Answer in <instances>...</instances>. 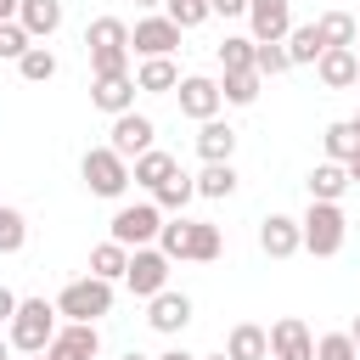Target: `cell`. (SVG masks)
Returning <instances> with one entry per match:
<instances>
[{"mask_svg": "<svg viewBox=\"0 0 360 360\" xmlns=\"http://www.w3.org/2000/svg\"><path fill=\"white\" fill-rule=\"evenodd\" d=\"M158 253H163L169 264H174V259H191V264H214V259H219V225L174 214V219H163V231H158Z\"/></svg>", "mask_w": 360, "mask_h": 360, "instance_id": "obj_1", "label": "cell"}, {"mask_svg": "<svg viewBox=\"0 0 360 360\" xmlns=\"http://www.w3.org/2000/svg\"><path fill=\"white\" fill-rule=\"evenodd\" d=\"M84 51H90V73H129V22L124 17H96L84 28Z\"/></svg>", "mask_w": 360, "mask_h": 360, "instance_id": "obj_2", "label": "cell"}, {"mask_svg": "<svg viewBox=\"0 0 360 360\" xmlns=\"http://www.w3.org/2000/svg\"><path fill=\"white\" fill-rule=\"evenodd\" d=\"M56 304H45V298H17V315L6 321V338H11V349L17 354H45V343L56 338Z\"/></svg>", "mask_w": 360, "mask_h": 360, "instance_id": "obj_3", "label": "cell"}, {"mask_svg": "<svg viewBox=\"0 0 360 360\" xmlns=\"http://www.w3.org/2000/svg\"><path fill=\"white\" fill-rule=\"evenodd\" d=\"M298 236H304V253L332 259V253L343 248V236H349V219H343L338 202H309L304 219H298Z\"/></svg>", "mask_w": 360, "mask_h": 360, "instance_id": "obj_4", "label": "cell"}, {"mask_svg": "<svg viewBox=\"0 0 360 360\" xmlns=\"http://www.w3.org/2000/svg\"><path fill=\"white\" fill-rule=\"evenodd\" d=\"M56 315H68V321H101V315H112V281H101V276H79V281H68L62 287V298H56Z\"/></svg>", "mask_w": 360, "mask_h": 360, "instance_id": "obj_5", "label": "cell"}, {"mask_svg": "<svg viewBox=\"0 0 360 360\" xmlns=\"http://www.w3.org/2000/svg\"><path fill=\"white\" fill-rule=\"evenodd\" d=\"M112 236L107 242H118V248H152L158 242V231H163V214H158V202H129V208H118L112 214V225H107Z\"/></svg>", "mask_w": 360, "mask_h": 360, "instance_id": "obj_6", "label": "cell"}, {"mask_svg": "<svg viewBox=\"0 0 360 360\" xmlns=\"http://www.w3.org/2000/svg\"><path fill=\"white\" fill-rule=\"evenodd\" d=\"M79 174H84V186H90L96 197H124V186H129V163H124L112 146H90L84 163H79Z\"/></svg>", "mask_w": 360, "mask_h": 360, "instance_id": "obj_7", "label": "cell"}, {"mask_svg": "<svg viewBox=\"0 0 360 360\" xmlns=\"http://www.w3.org/2000/svg\"><path fill=\"white\" fill-rule=\"evenodd\" d=\"M180 51V28L163 17V11H152V17H141L135 28H129V56H174Z\"/></svg>", "mask_w": 360, "mask_h": 360, "instance_id": "obj_8", "label": "cell"}, {"mask_svg": "<svg viewBox=\"0 0 360 360\" xmlns=\"http://www.w3.org/2000/svg\"><path fill=\"white\" fill-rule=\"evenodd\" d=\"M174 96H180V112H186V118H197V124L219 118V107H225L219 79H208V73H186V79L174 84Z\"/></svg>", "mask_w": 360, "mask_h": 360, "instance_id": "obj_9", "label": "cell"}, {"mask_svg": "<svg viewBox=\"0 0 360 360\" xmlns=\"http://www.w3.org/2000/svg\"><path fill=\"white\" fill-rule=\"evenodd\" d=\"M107 135H112V141H107V146H112V152H118V158H124V163H135V158H141V152H152V141H158V124H152V118H146V112H118V118H112V129H107Z\"/></svg>", "mask_w": 360, "mask_h": 360, "instance_id": "obj_10", "label": "cell"}, {"mask_svg": "<svg viewBox=\"0 0 360 360\" xmlns=\"http://www.w3.org/2000/svg\"><path fill=\"white\" fill-rule=\"evenodd\" d=\"M101 354V332L90 321H62L56 338L45 343V360H96Z\"/></svg>", "mask_w": 360, "mask_h": 360, "instance_id": "obj_11", "label": "cell"}, {"mask_svg": "<svg viewBox=\"0 0 360 360\" xmlns=\"http://www.w3.org/2000/svg\"><path fill=\"white\" fill-rule=\"evenodd\" d=\"M124 281H129V292H135V298H158V292L169 287V259H163L158 248H135V253H129Z\"/></svg>", "mask_w": 360, "mask_h": 360, "instance_id": "obj_12", "label": "cell"}, {"mask_svg": "<svg viewBox=\"0 0 360 360\" xmlns=\"http://www.w3.org/2000/svg\"><path fill=\"white\" fill-rule=\"evenodd\" d=\"M248 39L253 45H270V39H287L292 34V0H248Z\"/></svg>", "mask_w": 360, "mask_h": 360, "instance_id": "obj_13", "label": "cell"}, {"mask_svg": "<svg viewBox=\"0 0 360 360\" xmlns=\"http://www.w3.org/2000/svg\"><path fill=\"white\" fill-rule=\"evenodd\" d=\"M186 321H191V298H186V292L163 287L158 298H146V326H152V332L174 338V332H186Z\"/></svg>", "mask_w": 360, "mask_h": 360, "instance_id": "obj_14", "label": "cell"}, {"mask_svg": "<svg viewBox=\"0 0 360 360\" xmlns=\"http://www.w3.org/2000/svg\"><path fill=\"white\" fill-rule=\"evenodd\" d=\"M270 360H315V338L298 315H281L270 326Z\"/></svg>", "mask_w": 360, "mask_h": 360, "instance_id": "obj_15", "label": "cell"}, {"mask_svg": "<svg viewBox=\"0 0 360 360\" xmlns=\"http://www.w3.org/2000/svg\"><path fill=\"white\" fill-rule=\"evenodd\" d=\"M259 248H264L270 259H292V253H304L298 219H292V214H264V219H259Z\"/></svg>", "mask_w": 360, "mask_h": 360, "instance_id": "obj_16", "label": "cell"}, {"mask_svg": "<svg viewBox=\"0 0 360 360\" xmlns=\"http://www.w3.org/2000/svg\"><path fill=\"white\" fill-rule=\"evenodd\" d=\"M90 107L101 112H135V73H107V79H90Z\"/></svg>", "mask_w": 360, "mask_h": 360, "instance_id": "obj_17", "label": "cell"}, {"mask_svg": "<svg viewBox=\"0 0 360 360\" xmlns=\"http://www.w3.org/2000/svg\"><path fill=\"white\" fill-rule=\"evenodd\" d=\"M315 73H321V84H326V90H349V84L360 79V56H354L349 45H332V51H321Z\"/></svg>", "mask_w": 360, "mask_h": 360, "instance_id": "obj_18", "label": "cell"}, {"mask_svg": "<svg viewBox=\"0 0 360 360\" xmlns=\"http://www.w3.org/2000/svg\"><path fill=\"white\" fill-rule=\"evenodd\" d=\"M17 22H22L28 39H51L62 28V0H22L17 6Z\"/></svg>", "mask_w": 360, "mask_h": 360, "instance_id": "obj_19", "label": "cell"}, {"mask_svg": "<svg viewBox=\"0 0 360 360\" xmlns=\"http://www.w3.org/2000/svg\"><path fill=\"white\" fill-rule=\"evenodd\" d=\"M197 152H202V163H231V152H236V129H231L225 118L197 124Z\"/></svg>", "mask_w": 360, "mask_h": 360, "instance_id": "obj_20", "label": "cell"}, {"mask_svg": "<svg viewBox=\"0 0 360 360\" xmlns=\"http://www.w3.org/2000/svg\"><path fill=\"white\" fill-rule=\"evenodd\" d=\"M225 360H270V332L253 326V321L231 326V338H225Z\"/></svg>", "mask_w": 360, "mask_h": 360, "instance_id": "obj_21", "label": "cell"}, {"mask_svg": "<svg viewBox=\"0 0 360 360\" xmlns=\"http://www.w3.org/2000/svg\"><path fill=\"white\" fill-rule=\"evenodd\" d=\"M174 84H180L174 56H146V62L135 68V90H146V96H169Z\"/></svg>", "mask_w": 360, "mask_h": 360, "instance_id": "obj_22", "label": "cell"}, {"mask_svg": "<svg viewBox=\"0 0 360 360\" xmlns=\"http://www.w3.org/2000/svg\"><path fill=\"white\" fill-rule=\"evenodd\" d=\"M174 174H180V163H174L169 152H158V146H152V152H141V158H135V169H129V180H135V186H146V191H158V186H163V180H174Z\"/></svg>", "mask_w": 360, "mask_h": 360, "instance_id": "obj_23", "label": "cell"}, {"mask_svg": "<svg viewBox=\"0 0 360 360\" xmlns=\"http://www.w3.org/2000/svg\"><path fill=\"white\" fill-rule=\"evenodd\" d=\"M304 186H309V202H338L349 191V169L343 163H315Z\"/></svg>", "mask_w": 360, "mask_h": 360, "instance_id": "obj_24", "label": "cell"}, {"mask_svg": "<svg viewBox=\"0 0 360 360\" xmlns=\"http://www.w3.org/2000/svg\"><path fill=\"white\" fill-rule=\"evenodd\" d=\"M281 45H287V62H292V68H298V62H321V51H326L315 22H292V34H287Z\"/></svg>", "mask_w": 360, "mask_h": 360, "instance_id": "obj_25", "label": "cell"}, {"mask_svg": "<svg viewBox=\"0 0 360 360\" xmlns=\"http://www.w3.org/2000/svg\"><path fill=\"white\" fill-rule=\"evenodd\" d=\"M124 270H129V248H118V242H96V248H90V276L124 281Z\"/></svg>", "mask_w": 360, "mask_h": 360, "instance_id": "obj_26", "label": "cell"}, {"mask_svg": "<svg viewBox=\"0 0 360 360\" xmlns=\"http://www.w3.org/2000/svg\"><path fill=\"white\" fill-rule=\"evenodd\" d=\"M360 158V135H354V124L349 118H338V124H326V163H354Z\"/></svg>", "mask_w": 360, "mask_h": 360, "instance_id": "obj_27", "label": "cell"}, {"mask_svg": "<svg viewBox=\"0 0 360 360\" xmlns=\"http://www.w3.org/2000/svg\"><path fill=\"white\" fill-rule=\"evenodd\" d=\"M191 186H197V197L219 202V197H231V191H236V169H231V163H202V174H197Z\"/></svg>", "mask_w": 360, "mask_h": 360, "instance_id": "obj_28", "label": "cell"}, {"mask_svg": "<svg viewBox=\"0 0 360 360\" xmlns=\"http://www.w3.org/2000/svg\"><path fill=\"white\" fill-rule=\"evenodd\" d=\"M214 56H219L225 73H253V39H242V34H225L214 45Z\"/></svg>", "mask_w": 360, "mask_h": 360, "instance_id": "obj_29", "label": "cell"}, {"mask_svg": "<svg viewBox=\"0 0 360 360\" xmlns=\"http://www.w3.org/2000/svg\"><path fill=\"white\" fill-rule=\"evenodd\" d=\"M197 197V186H191V174H174V180H163L158 191H152V202H158V214H186V202Z\"/></svg>", "mask_w": 360, "mask_h": 360, "instance_id": "obj_30", "label": "cell"}, {"mask_svg": "<svg viewBox=\"0 0 360 360\" xmlns=\"http://www.w3.org/2000/svg\"><path fill=\"white\" fill-rule=\"evenodd\" d=\"M315 28H321V45H326V51H332V45H349V51H354V17H349V11H321Z\"/></svg>", "mask_w": 360, "mask_h": 360, "instance_id": "obj_31", "label": "cell"}, {"mask_svg": "<svg viewBox=\"0 0 360 360\" xmlns=\"http://www.w3.org/2000/svg\"><path fill=\"white\" fill-rule=\"evenodd\" d=\"M259 84H264L259 73H225V79H219V96H225L231 107H253V101H259Z\"/></svg>", "mask_w": 360, "mask_h": 360, "instance_id": "obj_32", "label": "cell"}, {"mask_svg": "<svg viewBox=\"0 0 360 360\" xmlns=\"http://www.w3.org/2000/svg\"><path fill=\"white\" fill-rule=\"evenodd\" d=\"M163 17H169L180 34H186V28H202L214 11H208V0H163Z\"/></svg>", "mask_w": 360, "mask_h": 360, "instance_id": "obj_33", "label": "cell"}, {"mask_svg": "<svg viewBox=\"0 0 360 360\" xmlns=\"http://www.w3.org/2000/svg\"><path fill=\"white\" fill-rule=\"evenodd\" d=\"M17 73H22L28 84H45V79H56V56H51L45 45H28L22 62H17Z\"/></svg>", "mask_w": 360, "mask_h": 360, "instance_id": "obj_34", "label": "cell"}, {"mask_svg": "<svg viewBox=\"0 0 360 360\" xmlns=\"http://www.w3.org/2000/svg\"><path fill=\"white\" fill-rule=\"evenodd\" d=\"M28 248V219L22 208H0V253H22Z\"/></svg>", "mask_w": 360, "mask_h": 360, "instance_id": "obj_35", "label": "cell"}, {"mask_svg": "<svg viewBox=\"0 0 360 360\" xmlns=\"http://www.w3.org/2000/svg\"><path fill=\"white\" fill-rule=\"evenodd\" d=\"M292 62H287V45L281 39H270V45H253V73L259 79H276V73H287Z\"/></svg>", "mask_w": 360, "mask_h": 360, "instance_id": "obj_36", "label": "cell"}, {"mask_svg": "<svg viewBox=\"0 0 360 360\" xmlns=\"http://www.w3.org/2000/svg\"><path fill=\"white\" fill-rule=\"evenodd\" d=\"M28 45H34V39L22 34V22H0V62H22Z\"/></svg>", "mask_w": 360, "mask_h": 360, "instance_id": "obj_37", "label": "cell"}, {"mask_svg": "<svg viewBox=\"0 0 360 360\" xmlns=\"http://www.w3.org/2000/svg\"><path fill=\"white\" fill-rule=\"evenodd\" d=\"M315 360H360V349L349 343V332H326L315 343Z\"/></svg>", "mask_w": 360, "mask_h": 360, "instance_id": "obj_38", "label": "cell"}, {"mask_svg": "<svg viewBox=\"0 0 360 360\" xmlns=\"http://www.w3.org/2000/svg\"><path fill=\"white\" fill-rule=\"evenodd\" d=\"M214 17H248V0H208Z\"/></svg>", "mask_w": 360, "mask_h": 360, "instance_id": "obj_39", "label": "cell"}, {"mask_svg": "<svg viewBox=\"0 0 360 360\" xmlns=\"http://www.w3.org/2000/svg\"><path fill=\"white\" fill-rule=\"evenodd\" d=\"M11 315H17V292H11V287H0V326H6Z\"/></svg>", "mask_w": 360, "mask_h": 360, "instance_id": "obj_40", "label": "cell"}, {"mask_svg": "<svg viewBox=\"0 0 360 360\" xmlns=\"http://www.w3.org/2000/svg\"><path fill=\"white\" fill-rule=\"evenodd\" d=\"M17 6L22 0H0V22H17Z\"/></svg>", "mask_w": 360, "mask_h": 360, "instance_id": "obj_41", "label": "cell"}, {"mask_svg": "<svg viewBox=\"0 0 360 360\" xmlns=\"http://www.w3.org/2000/svg\"><path fill=\"white\" fill-rule=\"evenodd\" d=\"M158 360H197V354H186V349H169V354H158Z\"/></svg>", "mask_w": 360, "mask_h": 360, "instance_id": "obj_42", "label": "cell"}, {"mask_svg": "<svg viewBox=\"0 0 360 360\" xmlns=\"http://www.w3.org/2000/svg\"><path fill=\"white\" fill-rule=\"evenodd\" d=\"M0 360H11V338L6 332H0Z\"/></svg>", "mask_w": 360, "mask_h": 360, "instance_id": "obj_43", "label": "cell"}, {"mask_svg": "<svg viewBox=\"0 0 360 360\" xmlns=\"http://www.w3.org/2000/svg\"><path fill=\"white\" fill-rule=\"evenodd\" d=\"M349 343H354V349H360V315H354V326H349Z\"/></svg>", "mask_w": 360, "mask_h": 360, "instance_id": "obj_44", "label": "cell"}, {"mask_svg": "<svg viewBox=\"0 0 360 360\" xmlns=\"http://www.w3.org/2000/svg\"><path fill=\"white\" fill-rule=\"evenodd\" d=\"M349 186H360V158H354V163H349Z\"/></svg>", "mask_w": 360, "mask_h": 360, "instance_id": "obj_45", "label": "cell"}, {"mask_svg": "<svg viewBox=\"0 0 360 360\" xmlns=\"http://www.w3.org/2000/svg\"><path fill=\"white\" fill-rule=\"evenodd\" d=\"M135 6H146V11H163V0H135Z\"/></svg>", "mask_w": 360, "mask_h": 360, "instance_id": "obj_46", "label": "cell"}, {"mask_svg": "<svg viewBox=\"0 0 360 360\" xmlns=\"http://www.w3.org/2000/svg\"><path fill=\"white\" fill-rule=\"evenodd\" d=\"M354 56H360V22H354Z\"/></svg>", "mask_w": 360, "mask_h": 360, "instance_id": "obj_47", "label": "cell"}, {"mask_svg": "<svg viewBox=\"0 0 360 360\" xmlns=\"http://www.w3.org/2000/svg\"><path fill=\"white\" fill-rule=\"evenodd\" d=\"M349 124H354V135H360V112H354V118H349Z\"/></svg>", "mask_w": 360, "mask_h": 360, "instance_id": "obj_48", "label": "cell"}, {"mask_svg": "<svg viewBox=\"0 0 360 360\" xmlns=\"http://www.w3.org/2000/svg\"><path fill=\"white\" fill-rule=\"evenodd\" d=\"M124 360H146V354H135V349H129V354H124Z\"/></svg>", "mask_w": 360, "mask_h": 360, "instance_id": "obj_49", "label": "cell"}, {"mask_svg": "<svg viewBox=\"0 0 360 360\" xmlns=\"http://www.w3.org/2000/svg\"><path fill=\"white\" fill-rule=\"evenodd\" d=\"M28 360H45V354H28Z\"/></svg>", "mask_w": 360, "mask_h": 360, "instance_id": "obj_50", "label": "cell"}, {"mask_svg": "<svg viewBox=\"0 0 360 360\" xmlns=\"http://www.w3.org/2000/svg\"><path fill=\"white\" fill-rule=\"evenodd\" d=\"M208 360H225V354H208Z\"/></svg>", "mask_w": 360, "mask_h": 360, "instance_id": "obj_51", "label": "cell"}]
</instances>
